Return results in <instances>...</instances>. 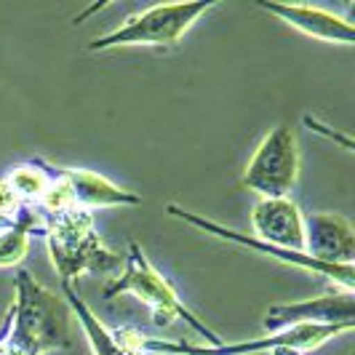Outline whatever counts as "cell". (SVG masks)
Here are the masks:
<instances>
[{
	"mask_svg": "<svg viewBox=\"0 0 355 355\" xmlns=\"http://www.w3.org/2000/svg\"><path fill=\"white\" fill-rule=\"evenodd\" d=\"M0 355H21L17 347L8 345V339H0Z\"/></svg>",
	"mask_w": 355,
	"mask_h": 355,
	"instance_id": "obj_17",
	"label": "cell"
},
{
	"mask_svg": "<svg viewBox=\"0 0 355 355\" xmlns=\"http://www.w3.org/2000/svg\"><path fill=\"white\" fill-rule=\"evenodd\" d=\"M304 123L310 125V131H315V134H323L326 139H331V142H339L345 150H353V142L347 139V137H342V134H337V131H331L329 125H323V123H318L315 118H310V115H304Z\"/></svg>",
	"mask_w": 355,
	"mask_h": 355,
	"instance_id": "obj_16",
	"label": "cell"
},
{
	"mask_svg": "<svg viewBox=\"0 0 355 355\" xmlns=\"http://www.w3.org/2000/svg\"><path fill=\"white\" fill-rule=\"evenodd\" d=\"M43 225H46L43 211L33 203H21V209L14 216V225L0 232V267L19 265L27 257L30 235L35 230L43 232Z\"/></svg>",
	"mask_w": 355,
	"mask_h": 355,
	"instance_id": "obj_12",
	"label": "cell"
},
{
	"mask_svg": "<svg viewBox=\"0 0 355 355\" xmlns=\"http://www.w3.org/2000/svg\"><path fill=\"white\" fill-rule=\"evenodd\" d=\"M219 3H163L150 6L142 14L128 17L115 30L94 37L86 51H110V49H128V46H153L168 49L177 46L182 37L193 30L200 17L214 11Z\"/></svg>",
	"mask_w": 355,
	"mask_h": 355,
	"instance_id": "obj_4",
	"label": "cell"
},
{
	"mask_svg": "<svg viewBox=\"0 0 355 355\" xmlns=\"http://www.w3.org/2000/svg\"><path fill=\"white\" fill-rule=\"evenodd\" d=\"M300 166L297 131L288 123L275 125L257 144L243 174V187L257 193V198H291L300 182Z\"/></svg>",
	"mask_w": 355,
	"mask_h": 355,
	"instance_id": "obj_5",
	"label": "cell"
},
{
	"mask_svg": "<svg viewBox=\"0 0 355 355\" xmlns=\"http://www.w3.org/2000/svg\"><path fill=\"white\" fill-rule=\"evenodd\" d=\"M251 235L278 249L302 251V209L291 198H257V203L251 206Z\"/></svg>",
	"mask_w": 355,
	"mask_h": 355,
	"instance_id": "obj_9",
	"label": "cell"
},
{
	"mask_svg": "<svg viewBox=\"0 0 355 355\" xmlns=\"http://www.w3.org/2000/svg\"><path fill=\"white\" fill-rule=\"evenodd\" d=\"M19 209H21V200H19V196L14 193V187L3 177L0 179V214L8 216V219H14Z\"/></svg>",
	"mask_w": 355,
	"mask_h": 355,
	"instance_id": "obj_15",
	"label": "cell"
},
{
	"mask_svg": "<svg viewBox=\"0 0 355 355\" xmlns=\"http://www.w3.org/2000/svg\"><path fill=\"white\" fill-rule=\"evenodd\" d=\"M267 334L291 329V326H355V300L353 291L320 294L313 300L275 304L265 313Z\"/></svg>",
	"mask_w": 355,
	"mask_h": 355,
	"instance_id": "obj_7",
	"label": "cell"
},
{
	"mask_svg": "<svg viewBox=\"0 0 355 355\" xmlns=\"http://www.w3.org/2000/svg\"><path fill=\"white\" fill-rule=\"evenodd\" d=\"M62 288H64V297H67V307H70V313L78 318V326H80V329H83V334H86L91 355H128L123 347L115 342L112 331L107 329L102 320L96 318V313H94L89 304L78 297L75 286L62 284Z\"/></svg>",
	"mask_w": 355,
	"mask_h": 355,
	"instance_id": "obj_13",
	"label": "cell"
},
{
	"mask_svg": "<svg viewBox=\"0 0 355 355\" xmlns=\"http://www.w3.org/2000/svg\"><path fill=\"white\" fill-rule=\"evenodd\" d=\"M257 8L278 17L288 27L300 30L307 37H315L323 43H339V46H353L355 43L353 21L339 17L334 11L315 8V6H297V3H267V0H257Z\"/></svg>",
	"mask_w": 355,
	"mask_h": 355,
	"instance_id": "obj_10",
	"label": "cell"
},
{
	"mask_svg": "<svg viewBox=\"0 0 355 355\" xmlns=\"http://www.w3.org/2000/svg\"><path fill=\"white\" fill-rule=\"evenodd\" d=\"M59 174L67 179L72 190V200L78 209L96 211V209H123V206H139L142 198L131 190L112 184L102 174H94L89 168H59Z\"/></svg>",
	"mask_w": 355,
	"mask_h": 355,
	"instance_id": "obj_11",
	"label": "cell"
},
{
	"mask_svg": "<svg viewBox=\"0 0 355 355\" xmlns=\"http://www.w3.org/2000/svg\"><path fill=\"white\" fill-rule=\"evenodd\" d=\"M307 257L326 265H353L355 227L353 222L334 211L304 214V246Z\"/></svg>",
	"mask_w": 355,
	"mask_h": 355,
	"instance_id": "obj_8",
	"label": "cell"
},
{
	"mask_svg": "<svg viewBox=\"0 0 355 355\" xmlns=\"http://www.w3.org/2000/svg\"><path fill=\"white\" fill-rule=\"evenodd\" d=\"M43 235L49 243L51 265L62 284H72L86 272H102L115 278L123 267L121 257L99 238L94 227V214L86 209L72 206L67 211L46 216Z\"/></svg>",
	"mask_w": 355,
	"mask_h": 355,
	"instance_id": "obj_2",
	"label": "cell"
},
{
	"mask_svg": "<svg viewBox=\"0 0 355 355\" xmlns=\"http://www.w3.org/2000/svg\"><path fill=\"white\" fill-rule=\"evenodd\" d=\"M6 318V339L21 355H49L70 347V307L51 288L37 284L24 267L17 272V300L8 307Z\"/></svg>",
	"mask_w": 355,
	"mask_h": 355,
	"instance_id": "obj_1",
	"label": "cell"
},
{
	"mask_svg": "<svg viewBox=\"0 0 355 355\" xmlns=\"http://www.w3.org/2000/svg\"><path fill=\"white\" fill-rule=\"evenodd\" d=\"M11 225H14V219H8V216H3V214H0V232L8 230Z\"/></svg>",
	"mask_w": 355,
	"mask_h": 355,
	"instance_id": "obj_18",
	"label": "cell"
},
{
	"mask_svg": "<svg viewBox=\"0 0 355 355\" xmlns=\"http://www.w3.org/2000/svg\"><path fill=\"white\" fill-rule=\"evenodd\" d=\"M166 211L171 214V216H177V219H182V222H187L190 227L203 230L206 235H211V238H219V241L235 243V246H241V249H249V251H254V254L270 257V259H275V262H281V265H286V267H300L304 272H313V275H318V278H326V281L337 284L342 291H353L355 288L353 265H326V262H318V259L307 257L304 251H286V249H278V246H270V243L254 238L249 232L232 230V227H225V225H219V222H214V219H206V216H200V214L184 211L177 203H168Z\"/></svg>",
	"mask_w": 355,
	"mask_h": 355,
	"instance_id": "obj_6",
	"label": "cell"
},
{
	"mask_svg": "<svg viewBox=\"0 0 355 355\" xmlns=\"http://www.w3.org/2000/svg\"><path fill=\"white\" fill-rule=\"evenodd\" d=\"M118 294H131L142 304H147L158 326H168L174 320L187 323L198 337L206 339V347H216L225 342L206 320H200L187 307V302L177 294V288L168 284L163 278V272H158V267L147 259V254L137 241H128V257H125L121 272L105 286V300H112Z\"/></svg>",
	"mask_w": 355,
	"mask_h": 355,
	"instance_id": "obj_3",
	"label": "cell"
},
{
	"mask_svg": "<svg viewBox=\"0 0 355 355\" xmlns=\"http://www.w3.org/2000/svg\"><path fill=\"white\" fill-rule=\"evenodd\" d=\"M6 182L14 187L21 203H33L37 206L40 198L46 196V190L53 182V168L43 166V163H19L14 168H8Z\"/></svg>",
	"mask_w": 355,
	"mask_h": 355,
	"instance_id": "obj_14",
	"label": "cell"
}]
</instances>
